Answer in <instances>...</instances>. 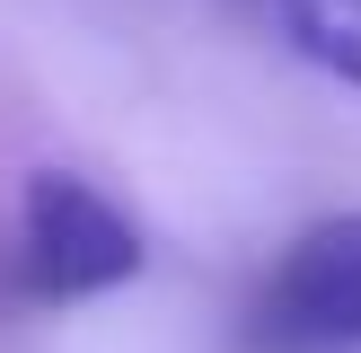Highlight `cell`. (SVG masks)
<instances>
[{
  "mask_svg": "<svg viewBox=\"0 0 361 353\" xmlns=\"http://www.w3.org/2000/svg\"><path fill=\"white\" fill-rule=\"evenodd\" d=\"M264 353H344L361 345V212L300 229L282 265L264 274L256 318H247Z\"/></svg>",
  "mask_w": 361,
  "mask_h": 353,
  "instance_id": "obj_1",
  "label": "cell"
},
{
  "mask_svg": "<svg viewBox=\"0 0 361 353\" xmlns=\"http://www.w3.org/2000/svg\"><path fill=\"white\" fill-rule=\"evenodd\" d=\"M18 239H27V282L44 300H88L141 274V229L106 203L97 186L62 168H35L18 194Z\"/></svg>",
  "mask_w": 361,
  "mask_h": 353,
  "instance_id": "obj_2",
  "label": "cell"
},
{
  "mask_svg": "<svg viewBox=\"0 0 361 353\" xmlns=\"http://www.w3.org/2000/svg\"><path fill=\"white\" fill-rule=\"evenodd\" d=\"M256 9L300 62H317L344 88H361V0H256Z\"/></svg>",
  "mask_w": 361,
  "mask_h": 353,
  "instance_id": "obj_3",
  "label": "cell"
}]
</instances>
